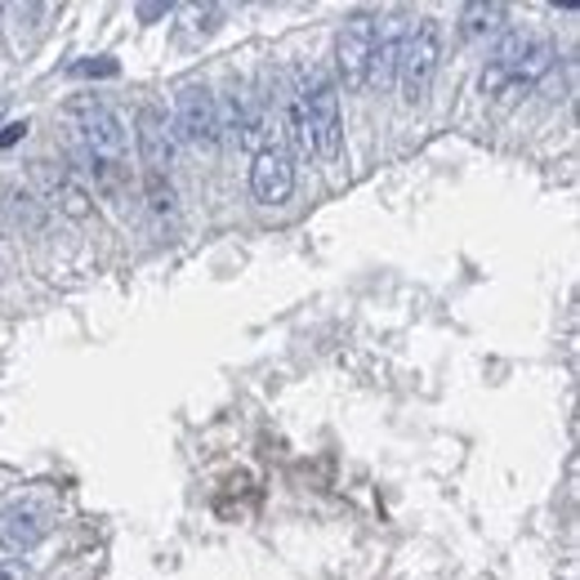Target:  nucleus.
Here are the masks:
<instances>
[{
    "label": "nucleus",
    "instance_id": "6e6552de",
    "mask_svg": "<svg viewBox=\"0 0 580 580\" xmlns=\"http://www.w3.org/2000/svg\"><path fill=\"white\" fill-rule=\"evenodd\" d=\"M139 161L148 166V179H166V170L175 161V130L157 107L139 112Z\"/></svg>",
    "mask_w": 580,
    "mask_h": 580
},
{
    "label": "nucleus",
    "instance_id": "0eeeda50",
    "mask_svg": "<svg viewBox=\"0 0 580 580\" xmlns=\"http://www.w3.org/2000/svg\"><path fill=\"white\" fill-rule=\"evenodd\" d=\"M251 192H255L260 205H282V201H291V192H295V161H291L286 148H273V144L255 148Z\"/></svg>",
    "mask_w": 580,
    "mask_h": 580
},
{
    "label": "nucleus",
    "instance_id": "423d86ee",
    "mask_svg": "<svg viewBox=\"0 0 580 580\" xmlns=\"http://www.w3.org/2000/svg\"><path fill=\"white\" fill-rule=\"evenodd\" d=\"M376 36H380V19H371V14H358V19H348L339 28V36H335V67H339V81L348 89H367V67H371Z\"/></svg>",
    "mask_w": 580,
    "mask_h": 580
},
{
    "label": "nucleus",
    "instance_id": "f03ea898",
    "mask_svg": "<svg viewBox=\"0 0 580 580\" xmlns=\"http://www.w3.org/2000/svg\"><path fill=\"white\" fill-rule=\"evenodd\" d=\"M299 112H304V130H308V144L321 161H335L344 152V116H339V94H335V81L321 72V67H308L299 76Z\"/></svg>",
    "mask_w": 580,
    "mask_h": 580
},
{
    "label": "nucleus",
    "instance_id": "1a4fd4ad",
    "mask_svg": "<svg viewBox=\"0 0 580 580\" xmlns=\"http://www.w3.org/2000/svg\"><path fill=\"white\" fill-rule=\"evenodd\" d=\"M45 540V514L32 509V505H14L0 514V549L10 553H28Z\"/></svg>",
    "mask_w": 580,
    "mask_h": 580
},
{
    "label": "nucleus",
    "instance_id": "9d476101",
    "mask_svg": "<svg viewBox=\"0 0 580 580\" xmlns=\"http://www.w3.org/2000/svg\"><path fill=\"white\" fill-rule=\"evenodd\" d=\"M402 36H407V23H402V19L380 23L376 50H371V67H367V85H376V89L393 85V76H398V54H402Z\"/></svg>",
    "mask_w": 580,
    "mask_h": 580
},
{
    "label": "nucleus",
    "instance_id": "f257e3e1",
    "mask_svg": "<svg viewBox=\"0 0 580 580\" xmlns=\"http://www.w3.org/2000/svg\"><path fill=\"white\" fill-rule=\"evenodd\" d=\"M553 45L527 32H505L492 63L483 67V94H505V89H527L553 67Z\"/></svg>",
    "mask_w": 580,
    "mask_h": 580
},
{
    "label": "nucleus",
    "instance_id": "9b49d317",
    "mask_svg": "<svg viewBox=\"0 0 580 580\" xmlns=\"http://www.w3.org/2000/svg\"><path fill=\"white\" fill-rule=\"evenodd\" d=\"M505 23H509V10L505 6H487V0H478V6H464L460 10V32L470 41H483V36H505Z\"/></svg>",
    "mask_w": 580,
    "mask_h": 580
},
{
    "label": "nucleus",
    "instance_id": "39448f33",
    "mask_svg": "<svg viewBox=\"0 0 580 580\" xmlns=\"http://www.w3.org/2000/svg\"><path fill=\"white\" fill-rule=\"evenodd\" d=\"M175 126H179V135L192 148H205V152L223 139V130H219V98H214L210 85L192 81V85H183L175 94Z\"/></svg>",
    "mask_w": 580,
    "mask_h": 580
},
{
    "label": "nucleus",
    "instance_id": "4468645a",
    "mask_svg": "<svg viewBox=\"0 0 580 580\" xmlns=\"http://www.w3.org/2000/svg\"><path fill=\"white\" fill-rule=\"evenodd\" d=\"M23 135H28V126H10L6 135H0V148H10V144H14V139H23Z\"/></svg>",
    "mask_w": 580,
    "mask_h": 580
},
{
    "label": "nucleus",
    "instance_id": "ddd939ff",
    "mask_svg": "<svg viewBox=\"0 0 580 580\" xmlns=\"http://www.w3.org/2000/svg\"><path fill=\"white\" fill-rule=\"evenodd\" d=\"M0 580H28V567L23 562H0Z\"/></svg>",
    "mask_w": 580,
    "mask_h": 580
},
{
    "label": "nucleus",
    "instance_id": "7ed1b4c3",
    "mask_svg": "<svg viewBox=\"0 0 580 580\" xmlns=\"http://www.w3.org/2000/svg\"><path fill=\"white\" fill-rule=\"evenodd\" d=\"M72 130H76V144H81V157L89 161V170H103L112 161H122V152H126V122L107 103H94V98L72 103Z\"/></svg>",
    "mask_w": 580,
    "mask_h": 580
},
{
    "label": "nucleus",
    "instance_id": "20e7f679",
    "mask_svg": "<svg viewBox=\"0 0 580 580\" xmlns=\"http://www.w3.org/2000/svg\"><path fill=\"white\" fill-rule=\"evenodd\" d=\"M437 54H442V32L433 19H415L402 36V54H398V85H402V98L411 107H420L429 98V85H433V72H437Z\"/></svg>",
    "mask_w": 580,
    "mask_h": 580
},
{
    "label": "nucleus",
    "instance_id": "f8f14e48",
    "mask_svg": "<svg viewBox=\"0 0 580 580\" xmlns=\"http://www.w3.org/2000/svg\"><path fill=\"white\" fill-rule=\"evenodd\" d=\"M72 72L76 76H116V63L112 59H103V63H76Z\"/></svg>",
    "mask_w": 580,
    "mask_h": 580
}]
</instances>
